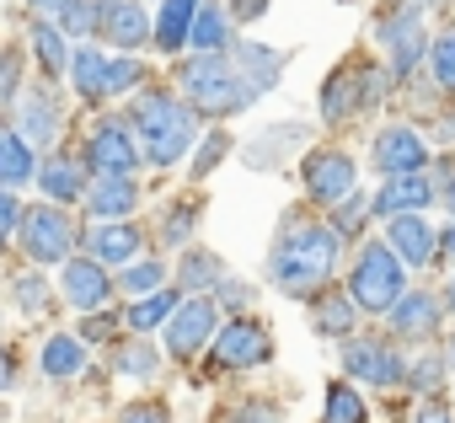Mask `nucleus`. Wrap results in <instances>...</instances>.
I'll return each mask as SVG.
<instances>
[{"label": "nucleus", "mask_w": 455, "mask_h": 423, "mask_svg": "<svg viewBox=\"0 0 455 423\" xmlns=\"http://www.w3.org/2000/svg\"><path fill=\"white\" fill-rule=\"evenodd\" d=\"M231 44H236L231 12L214 6V0H204V12H198V22H193V33H188V49H193V54H225Z\"/></svg>", "instance_id": "nucleus-30"}, {"label": "nucleus", "mask_w": 455, "mask_h": 423, "mask_svg": "<svg viewBox=\"0 0 455 423\" xmlns=\"http://www.w3.org/2000/svg\"><path fill=\"white\" fill-rule=\"evenodd\" d=\"M380 220H396V215H423V209L434 204V182L428 172H402V177H386L380 193L370 198Z\"/></svg>", "instance_id": "nucleus-19"}, {"label": "nucleus", "mask_w": 455, "mask_h": 423, "mask_svg": "<svg viewBox=\"0 0 455 423\" xmlns=\"http://www.w3.org/2000/svg\"><path fill=\"white\" fill-rule=\"evenodd\" d=\"M375 44L391 60V76L407 81L423 60H428V28H423V0H386L375 12Z\"/></svg>", "instance_id": "nucleus-5"}, {"label": "nucleus", "mask_w": 455, "mask_h": 423, "mask_svg": "<svg viewBox=\"0 0 455 423\" xmlns=\"http://www.w3.org/2000/svg\"><path fill=\"white\" fill-rule=\"evenodd\" d=\"M204 12V0H161V17H156V49L161 54H182L188 33Z\"/></svg>", "instance_id": "nucleus-27"}, {"label": "nucleus", "mask_w": 455, "mask_h": 423, "mask_svg": "<svg viewBox=\"0 0 455 423\" xmlns=\"http://www.w3.org/2000/svg\"><path fill=\"white\" fill-rule=\"evenodd\" d=\"M370 209H375L370 198H359V193H348V198L338 204V215H332V231H338L343 242H354V236H359V231L370 226Z\"/></svg>", "instance_id": "nucleus-41"}, {"label": "nucleus", "mask_w": 455, "mask_h": 423, "mask_svg": "<svg viewBox=\"0 0 455 423\" xmlns=\"http://www.w3.org/2000/svg\"><path fill=\"white\" fill-rule=\"evenodd\" d=\"M439 145H455V113H439V129H434Z\"/></svg>", "instance_id": "nucleus-54"}, {"label": "nucleus", "mask_w": 455, "mask_h": 423, "mask_svg": "<svg viewBox=\"0 0 455 423\" xmlns=\"http://www.w3.org/2000/svg\"><path fill=\"white\" fill-rule=\"evenodd\" d=\"M86 258H97L102 268H129L145 258V231L134 220H92L86 236H81Z\"/></svg>", "instance_id": "nucleus-16"}, {"label": "nucleus", "mask_w": 455, "mask_h": 423, "mask_svg": "<svg viewBox=\"0 0 455 423\" xmlns=\"http://www.w3.org/2000/svg\"><path fill=\"white\" fill-rule=\"evenodd\" d=\"M17 380H22V359H17L12 343H0V396L17 391Z\"/></svg>", "instance_id": "nucleus-49"}, {"label": "nucleus", "mask_w": 455, "mask_h": 423, "mask_svg": "<svg viewBox=\"0 0 455 423\" xmlns=\"http://www.w3.org/2000/svg\"><path fill=\"white\" fill-rule=\"evenodd\" d=\"M370 161L380 177H402V172H423L428 166V140L418 124H386L370 145Z\"/></svg>", "instance_id": "nucleus-15"}, {"label": "nucleus", "mask_w": 455, "mask_h": 423, "mask_svg": "<svg viewBox=\"0 0 455 423\" xmlns=\"http://www.w3.org/2000/svg\"><path fill=\"white\" fill-rule=\"evenodd\" d=\"M166 279H172L166 258H140V263L118 268V290H124V295H150V290H166Z\"/></svg>", "instance_id": "nucleus-36"}, {"label": "nucleus", "mask_w": 455, "mask_h": 423, "mask_svg": "<svg viewBox=\"0 0 455 423\" xmlns=\"http://www.w3.org/2000/svg\"><path fill=\"white\" fill-rule=\"evenodd\" d=\"M17 129L38 145V150H49L54 140H60V129H65V113H60V97H54V86H22L17 92Z\"/></svg>", "instance_id": "nucleus-17"}, {"label": "nucleus", "mask_w": 455, "mask_h": 423, "mask_svg": "<svg viewBox=\"0 0 455 423\" xmlns=\"http://www.w3.org/2000/svg\"><path fill=\"white\" fill-rule=\"evenodd\" d=\"M182 306V295L177 290H150V295H134L129 306H124V327L129 332H156V327H166L172 322V311Z\"/></svg>", "instance_id": "nucleus-31"}, {"label": "nucleus", "mask_w": 455, "mask_h": 423, "mask_svg": "<svg viewBox=\"0 0 455 423\" xmlns=\"http://www.w3.org/2000/svg\"><path fill=\"white\" fill-rule=\"evenodd\" d=\"M38 188L49 204H81L86 188H92V166L76 161V156H44L38 166Z\"/></svg>", "instance_id": "nucleus-21"}, {"label": "nucleus", "mask_w": 455, "mask_h": 423, "mask_svg": "<svg viewBox=\"0 0 455 423\" xmlns=\"http://www.w3.org/2000/svg\"><path fill=\"white\" fill-rule=\"evenodd\" d=\"M354 327H359V306H354L348 290H322V295L311 300V332H316V338L348 343Z\"/></svg>", "instance_id": "nucleus-24"}, {"label": "nucleus", "mask_w": 455, "mask_h": 423, "mask_svg": "<svg viewBox=\"0 0 455 423\" xmlns=\"http://www.w3.org/2000/svg\"><path fill=\"white\" fill-rule=\"evenodd\" d=\"M118 375H129V380H156L161 375V348L145 338V332H134V338H118V348H113V359H108Z\"/></svg>", "instance_id": "nucleus-32"}, {"label": "nucleus", "mask_w": 455, "mask_h": 423, "mask_svg": "<svg viewBox=\"0 0 455 423\" xmlns=\"http://www.w3.org/2000/svg\"><path fill=\"white\" fill-rule=\"evenodd\" d=\"M439 252H444V258H455V220L439 231Z\"/></svg>", "instance_id": "nucleus-55"}, {"label": "nucleus", "mask_w": 455, "mask_h": 423, "mask_svg": "<svg viewBox=\"0 0 455 423\" xmlns=\"http://www.w3.org/2000/svg\"><path fill=\"white\" fill-rule=\"evenodd\" d=\"M231 60L242 65V76L258 86V92H274L279 86V76H284V65H290V54H279V49H268V44H231Z\"/></svg>", "instance_id": "nucleus-28"}, {"label": "nucleus", "mask_w": 455, "mask_h": 423, "mask_svg": "<svg viewBox=\"0 0 455 423\" xmlns=\"http://www.w3.org/2000/svg\"><path fill=\"white\" fill-rule=\"evenodd\" d=\"M444 370H450V354H439V348H428V354H418V359H407V386H412L418 396H434V391L444 386Z\"/></svg>", "instance_id": "nucleus-37"}, {"label": "nucleus", "mask_w": 455, "mask_h": 423, "mask_svg": "<svg viewBox=\"0 0 455 423\" xmlns=\"http://www.w3.org/2000/svg\"><path fill=\"white\" fill-rule=\"evenodd\" d=\"M225 150H231V134L214 129L204 145H193V172H188V177H193V182H198V177H209V172L220 166V156H225Z\"/></svg>", "instance_id": "nucleus-44"}, {"label": "nucleus", "mask_w": 455, "mask_h": 423, "mask_svg": "<svg viewBox=\"0 0 455 423\" xmlns=\"http://www.w3.org/2000/svg\"><path fill=\"white\" fill-rule=\"evenodd\" d=\"M386 247H391L407 268L439 263V236H434V226H428L423 215H396V220H386Z\"/></svg>", "instance_id": "nucleus-20"}, {"label": "nucleus", "mask_w": 455, "mask_h": 423, "mask_svg": "<svg viewBox=\"0 0 455 423\" xmlns=\"http://www.w3.org/2000/svg\"><path fill=\"white\" fill-rule=\"evenodd\" d=\"M220 279H225V263H220L209 247H188V252H182V263H177L182 295H209V290H220Z\"/></svg>", "instance_id": "nucleus-33"}, {"label": "nucleus", "mask_w": 455, "mask_h": 423, "mask_svg": "<svg viewBox=\"0 0 455 423\" xmlns=\"http://www.w3.org/2000/svg\"><path fill=\"white\" fill-rule=\"evenodd\" d=\"M28 6H33V17H49V22H54V17L70 6V0H28Z\"/></svg>", "instance_id": "nucleus-53"}, {"label": "nucleus", "mask_w": 455, "mask_h": 423, "mask_svg": "<svg viewBox=\"0 0 455 423\" xmlns=\"http://www.w3.org/2000/svg\"><path fill=\"white\" fill-rule=\"evenodd\" d=\"M17 226H22V204L6 193V188H0V252H6L12 247V236H17Z\"/></svg>", "instance_id": "nucleus-47"}, {"label": "nucleus", "mask_w": 455, "mask_h": 423, "mask_svg": "<svg viewBox=\"0 0 455 423\" xmlns=\"http://www.w3.org/2000/svg\"><path fill=\"white\" fill-rule=\"evenodd\" d=\"M214 359L220 370H258L274 359V332L258 316H231L214 332Z\"/></svg>", "instance_id": "nucleus-13"}, {"label": "nucleus", "mask_w": 455, "mask_h": 423, "mask_svg": "<svg viewBox=\"0 0 455 423\" xmlns=\"http://www.w3.org/2000/svg\"><path fill=\"white\" fill-rule=\"evenodd\" d=\"M38 364H44L49 380H76V375L86 370V338H81V332H54V338H44Z\"/></svg>", "instance_id": "nucleus-29"}, {"label": "nucleus", "mask_w": 455, "mask_h": 423, "mask_svg": "<svg viewBox=\"0 0 455 423\" xmlns=\"http://www.w3.org/2000/svg\"><path fill=\"white\" fill-rule=\"evenodd\" d=\"M17 236H22V258L33 268H65L76 258V247H81V231L65 215V204H49V198L33 204V209H22Z\"/></svg>", "instance_id": "nucleus-6"}, {"label": "nucleus", "mask_w": 455, "mask_h": 423, "mask_svg": "<svg viewBox=\"0 0 455 423\" xmlns=\"http://www.w3.org/2000/svg\"><path fill=\"white\" fill-rule=\"evenodd\" d=\"M412 423H455V407L439 402V396H423V407L412 412Z\"/></svg>", "instance_id": "nucleus-50"}, {"label": "nucleus", "mask_w": 455, "mask_h": 423, "mask_svg": "<svg viewBox=\"0 0 455 423\" xmlns=\"http://www.w3.org/2000/svg\"><path fill=\"white\" fill-rule=\"evenodd\" d=\"M220 423H284V407L268 402V396H247V402H236V407H225Z\"/></svg>", "instance_id": "nucleus-40"}, {"label": "nucleus", "mask_w": 455, "mask_h": 423, "mask_svg": "<svg viewBox=\"0 0 455 423\" xmlns=\"http://www.w3.org/2000/svg\"><path fill=\"white\" fill-rule=\"evenodd\" d=\"M145 81H150L145 60H134V54H113V60H108V97H129V92L145 86Z\"/></svg>", "instance_id": "nucleus-39"}, {"label": "nucleus", "mask_w": 455, "mask_h": 423, "mask_svg": "<svg viewBox=\"0 0 455 423\" xmlns=\"http://www.w3.org/2000/svg\"><path fill=\"white\" fill-rule=\"evenodd\" d=\"M380 97H386V76H380L375 65H364V60H343V65L327 76L316 108H322L327 124H348V118L380 108Z\"/></svg>", "instance_id": "nucleus-7"}, {"label": "nucleus", "mask_w": 455, "mask_h": 423, "mask_svg": "<svg viewBox=\"0 0 455 423\" xmlns=\"http://www.w3.org/2000/svg\"><path fill=\"white\" fill-rule=\"evenodd\" d=\"M343 375L354 386H407V354L391 338H348L343 343Z\"/></svg>", "instance_id": "nucleus-11"}, {"label": "nucleus", "mask_w": 455, "mask_h": 423, "mask_svg": "<svg viewBox=\"0 0 455 423\" xmlns=\"http://www.w3.org/2000/svg\"><path fill=\"white\" fill-rule=\"evenodd\" d=\"M214 332H220V306L214 295H182V306L172 311L166 322V354L193 364L204 348H214Z\"/></svg>", "instance_id": "nucleus-10"}, {"label": "nucleus", "mask_w": 455, "mask_h": 423, "mask_svg": "<svg viewBox=\"0 0 455 423\" xmlns=\"http://www.w3.org/2000/svg\"><path fill=\"white\" fill-rule=\"evenodd\" d=\"M118 423H172V412H166L161 402L145 396V402H129V407L118 412Z\"/></svg>", "instance_id": "nucleus-48"}, {"label": "nucleus", "mask_w": 455, "mask_h": 423, "mask_svg": "<svg viewBox=\"0 0 455 423\" xmlns=\"http://www.w3.org/2000/svg\"><path fill=\"white\" fill-rule=\"evenodd\" d=\"M97 44H108L113 54H140L145 44H156V22L140 0H97Z\"/></svg>", "instance_id": "nucleus-12"}, {"label": "nucleus", "mask_w": 455, "mask_h": 423, "mask_svg": "<svg viewBox=\"0 0 455 423\" xmlns=\"http://www.w3.org/2000/svg\"><path fill=\"white\" fill-rule=\"evenodd\" d=\"M428 76H434L439 92L455 97V28H444V33L428 44Z\"/></svg>", "instance_id": "nucleus-38"}, {"label": "nucleus", "mask_w": 455, "mask_h": 423, "mask_svg": "<svg viewBox=\"0 0 455 423\" xmlns=\"http://www.w3.org/2000/svg\"><path fill=\"white\" fill-rule=\"evenodd\" d=\"M348 295L364 316H386L407 295V263L386 242H364L354 252V268H348Z\"/></svg>", "instance_id": "nucleus-4"}, {"label": "nucleus", "mask_w": 455, "mask_h": 423, "mask_svg": "<svg viewBox=\"0 0 455 423\" xmlns=\"http://www.w3.org/2000/svg\"><path fill=\"white\" fill-rule=\"evenodd\" d=\"M108 60L113 49H97V44H81L76 60H70V86L81 102H108Z\"/></svg>", "instance_id": "nucleus-26"}, {"label": "nucleus", "mask_w": 455, "mask_h": 423, "mask_svg": "<svg viewBox=\"0 0 455 423\" xmlns=\"http://www.w3.org/2000/svg\"><path fill=\"white\" fill-rule=\"evenodd\" d=\"M386 322H391V332H396V338L423 343V338H434V332H439V322H444V295L407 290V295L386 311Z\"/></svg>", "instance_id": "nucleus-18"}, {"label": "nucleus", "mask_w": 455, "mask_h": 423, "mask_svg": "<svg viewBox=\"0 0 455 423\" xmlns=\"http://www.w3.org/2000/svg\"><path fill=\"white\" fill-rule=\"evenodd\" d=\"M198 113L177 97V92H166V86H150V92H140L134 97V108H129V124H134V140H140V150H145V161L150 166H177L193 145H198V124H193Z\"/></svg>", "instance_id": "nucleus-3"}, {"label": "nucleus", "mask_w": 455, "mask_h": 423, "mask_svg": "<svg viewBox=\"0 0 455 423\" xmlns=\"http://www.w3.org/2000/svg\"><path fill=\"white\" fill-rule=\"evenodd\" d=\"M28 44H33V54H38V65H44V76H49V81H65V76H70L76 49H70V38H65V28H60V22L33 17V22H28Z\"/></svg>", "instance_id": "nucleus-25"}, {"label": "nucleus", "mask_w": 455, "mask_h": 423, "mask_svg": "<svg viewBox=\"0 0 455 423\" xmlns=\"http://www.w3.org/2000/svg\"><path fill=\"white\" fill-rule=\"evenodd\" d=\"M338 258H343V236L332 231V220L311 215V209H290L268 242V279L295 300H316L338 274Z\"/></svg>", "instance_id": "nucleus-1"}, {"label": "nucleus", "mask_w": 455, "mask_h": 423, "mask_svg": "<svg viewBox=\"0 0 455 423\" xmlns=\"http://www.w3.org/2000/svg\"><path fill=\"white\" fill-rule=\"evenodd\" d=\"M225 12H231V22H263L268 0H225Z\"/></svg>", "instance_id": "nucleus-51"}, {"label": "nucleus", "mask_w": 455, "mask_h": 423, "mask_svg": "<svg viewBox=\"0 0 455 423\" xmlns=\"http://www.w3.org/2000/svg\"><path fill=\"white\" fill-rule=\"evenodd\" d=\"M444 209H450V220H455V177L444 182Z\"/></svg>", "instance_id": "nucleus-57"}, {"label": "nucleus", "mask_w": 455, "mask_h": 423, "mask_svg": "<svg viewBox=\"0 0 455 423\" xmlns=\"http://www.w3.org/2000/svg\"><path fill=\"white\" fill-rule=\"evenodd\" d=\"M38 145L17 129V124H6L0 129V188L6 193H17V188H28V182H38Z\"/></svg>", "instance_id": "nucleus-22"}, {"label": "nucleus", "mask_w": 455, "mask_h": 423, "mask_svg": "<svg viewBox=\"0 0 455 423\" xmlns=\"http://www.w3.org/2000/svg\"><path fill=\"white\" fill-rule=\"evenodd\" d=\"M300 188H306V198H311V204L338 209L348 193H359V166H354V156H348V150H338V145L306 150V161H300Z\"/></svg>", "instance_id": "nucleus-9"}, {"label": "nucleus", "mask_w": 455, "mask_h": 423, "mask_svg": "<svg viewBox=\"0 0 455 423\" xmlns=\"http://www.w3.org/2000/svg\"><path fill=\"white\" fill-rule=\"evenodd\" d=\"M220 306H231L236 316H247V306H252V284L225 274V279H220Z\"/></svg>", "instance_id": "nucleus-46"}, {"label": "nucleus", "mask_w": 455, "mask_h": 423, "mask_svg": "<svg viewBox=\"0 0 455 423\" xmlns=\"http://www.w3.org/2000/svg\"><path fill=\"white\" fill-rule=\"evenodd\" d=\"M54 22L65 28V38H97V0H70Z\"/></svg>", "instance_id": "nucleus-42"}, {"label": "nucleus", "mask_w": 455, "mask_h": 423, "mask_svg": "<svg viewBox=\"0 0 455 423\" xmlns=\"http://www.w3.org/2000/svg\"><path fill=\"white\" fill-rule=\"evenodd\" d=\"M22 92V44H6L0 49V108H12Z\"/></svg>", "instance_id": "nucleus-43"}, {"label": "nucleus", "mask_w": 455, "mask_h": 423, "mask_svg": "<svg viewBox=\"0 0 455 423\" xmlns=\"http://www.w3.org/2000/svg\"><path fill=\"white\" fill-rule=\"evenodd\" d=\"M92 177H134L145 166V150L134 140V124L129 118H97L92 134H86V156Z\"/></svg>", "instance_id": "nucleus-8"}, {"label": "nucleus", "mask_w": 455, "mask_h": 423, "mask_svg": "<svg viewBox=\"0 0 455 423\" xmlns=\"http://www.w3.org/2000/svg\"><path fill=\"white\" fill-rule=\"evenodd\" d=\"M81 338H118V316L92 311V316H86V327H81Z\"/></svg>", "instance_id": "nucleus-52"}, {"label": "nucleus", "mask_w": 455, "mask_h": 423, "mask_svg": "<svg viewBox=\"0 0 455 423\" xmlns=\"http://www.w3.org/2000/svg\"><path fill=\"white\" fill-rule=\"evenodd\" d=\"M193 231H198V204H188V198H182V204H172V209H166L161 236H166V242H188Z\"/></svg>", "instance_id": "nucleus-45"}, {"label": "nucleus", "mask_w": 455, "mask_h": 423, "mask_svg": "<svg viewBox=\"0 0 455 423\" xmlns=\"http://www.w3.org/2000/svg\"><path fill=\"white\" fill-rule=\"evenodd\" d=\"M12 306L22 311V316H44L49 306H54V290H49V279H44V268H22V274H12Z\"/></svg>", "instance_id": "nucleus-35"}, {"label": "nucleus", "mask_w": 455, "mask_h": 423, "mask_svg": "<svg viewBox=\"0 0 455 423\" xmlns=\"http://www.w3.org/2000/svg\"><path fill=\"white\" fill-rule=\"evenodd\" d=\"M0 423H6V407H0Z\"/></svg>", "instance_id": "nucleus-59"}, {"label": "nucleus", "mask_w": 455, "mask_h": 423, "mask_svg": "<svg viewBox=\"0 0 455 423\" xmlns=\"http://www.w3.org/2000/svg\"><path fill=\"white\" fill-rule=\"evenodd\" d=\"M81 204H86L92 220H129L140 209V182L134 177H92Z\"/></svg>", "instance_id": "nucleus-23"}, {"label": "nucleus", "mask_w": 455, "mask_h": 423, "mask_svg": "<svg viewBox=\"0 0 455 423\" xmlns=\"http://www.w3.org/2000/svg\"><path fill=\"white\" fill-rule=\"evenodd\" d=\"M322 423H370V402H364V391H359L348 375L327 386V396H322Z\"/></svg>", "instance_id": "nucleus-34"}, {"label": "nucleus", "mask_w": 455, "mask_h": 423, "mask_svg": "<svg viewBox=\"0 0 455 423\" xmlns=\"http://www.w3.org/2000/svg\"><path fill=\"white\" fill-rule=\"evenodd\" d=\"M177 97L198 113V118H236L247 113L263 92L242 76V65L231 60V49L225 54H188L177 65Z\"/></svg>", "instance_id": "nucleus-2"}, {"label": "nucleus", "mask_w": 455, "mask_h": 423, "mask_svg": "<svg viewBox=\"0 0 455 423\" xmlns=\"http://www.w3.org/2000/svg\"><path fill=\"white\" fill-rule=\"evenodd\" d=\"M113 295H118V279H113V268H102L97 258H70V263L60 268V300H65L70 311L92 316V311H102Z\"/></svg>", "instance_id": "nucleus-14"}, {"label": "nucleus", "mask_w": 455, "mask_h": 423, "mask_svg": "<svg viewBox=\"0 0 455 423\" xmlns=\"http://www.w3.org/2000/svg\"><path fill=\"white\" fill-rule=\"evenodd\" d=\"M444 354H450V364H455V338H450V348H444Z\"/></svg>", "instance_id": "nucleus-58"}, {"label": "nucleus", "mask_w": 455, "mask_h": 423, "mask_svg": "<svg viewBox=\"0 0 455 423\" xmlns=\"http://www.w3.org/2000/svg\"><path fill=\"white\" fill-rule=\"evenodd\" d=\"M444 311H450V316H455V274H450V279H444Z\"/></svg>", "instance_id": "nucleus-56"}]
</instances>
